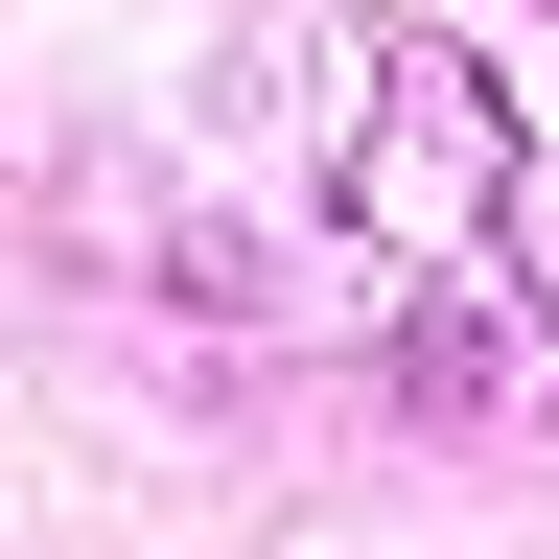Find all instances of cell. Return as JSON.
I'll return each mask as SVG.
<instances>
[]
</instances>
